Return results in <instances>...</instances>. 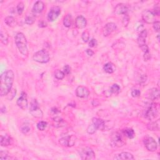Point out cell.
I'll list each match as a JSON object with an SVG mask.
<instances>
[{
	"label": "cell",
	"instance_id": "cell-1",
	"mask_svg": "<svg viewBox=\"0 0 160 160\" xmlns=\"http://www.w3.org/2000/svg\"><path fill=\"white\" fill-rule=\"evenodd\" d=\"M15 74L12 70H7L1 75L0 95L5 96L10 92L14 82Z\"/></svg>",
	"mask_w": 160,
	"mask_h": 160
},
{
	"label": "cell",
	"instance_id": "cell-2",
	"mask_svg": "<svg viewBox=\"0 0 160 160\" xmlns=\"http://www.w3.org/2000/svg\"><path fill=\"white\" fill-rule=\"evenodd\" d=\"M15 41L20 53L25 56H27L28 55V43L25 35L23 33H18L15 37Z\"/></svg>",
	"mask_w": 160,
	"mask_h": 160
},
{
	"label": "cell",
	"instance_id": "cell-3",
	"mask_svg": "<svg viewBox=\"0 0 160 160\" xmlns=\"http://www.w3.org/2000/svg\"><path fill=\"white\" fill-rule=\"evenodd\" d=\"M33 60L40 63H46L50 60V56L48 52L45 50L38 51L33 56Z\"/></svg>",
	"mask_w": 160,
	"mask_h": 160
},
{
	"label": "cell",
	"instance_id": "cell-4",
	"mask_svg": "<svg viewBox=\"0 0 160 160\" xmlns=\"http://www.w3.org/2000/svg\"><path fill=\"white\" fill-rule=\"evenodd\" d=\"M29 113L31 114L33 116L37 118H41L43 117V112L40 108L39 103L37 100H33L30 104V108H29Z\"/></svg>",
	"mask_w": 160,
	"mask_h": 160
},
{
	"label": "cell",
	"instance_id": "cell-5",
	"mask_svg": "<svg viewBox=\"0 0 160 160\" xmlns=\"http://www.w3.org/2000/svg\"><path fill=\"white\" fill-rule=\"evenodd\" d=\"M158 115V108L155 103H152L145 110V117L149 120L155 118Z\"/></svg>",
	"mask_w": 160,
	"mask_h": 160
},
{
	"label": "cell",
	"instance_id": "cell-6",
	"mask_svg": "<svg viewBox=\"0 0 160 160\" xmlns=\"http://www.w3.org/2000/svg\"><path fill=\"white\" fill-rule=\"evenodd\" d=\"M80 156L81 158L84 160H90L95 158V153L92 149L88 148V147L81 150Z\"/></svg>",
	"mask_w": 160,
	"mask_h": 160
},
{
	"label": "cell",
	"instance_id": "cell-7",
	"mask_svg": "<svg viewBox=\"0 0 160 160\" xmlns=\"http://www.w3.org/2000/svg\"><path fill=\"white\" fill-rule=\"evenodd\" d=\"M76 141V137L74 135L66 136L59 140L60 144L63 146L71 147L73 146Z\"/></svg>",
	"mask_w": 160,
	"mask_h": 160
},
{
	"label": "cell",
	"instance_id": "cell-8",
	"mask_svg": "<svg viewBox=\"0 0 160 160\" xmlns=\"http://www.w3.org/2000/svg\"><path fill=\"white\" fill-rule=\"evenodd\" d=\"M144 144L147 150L149 151L154 152L158 148L157 143L155 141L154 138L152 137H146L144 140Z\"/></svg>",
	"mask_w": 160,
	"mask_h": 160
},
{
	"label": "cell",
	"instance_id": "cell-9",
	"mask_svg": "<svg viewBox=\"0 0 160 160\" xmlns=\"http://www.w3.org/2000/svg\"><path fill=\"white\" fill-rule=\"evenodd\" d=\"M123 135L124 134L123 131L121 133L116 132L114 133V135L112 136V140L113 145L116 147H120L125 144L123 139Z\"/></svg>",
	"mask_w": 160,
	"mask_h": 160
},
{
	"label": "cell",
	"instance_id": "cell-10",
	"mask_svg": "<svg viewBox=\"0 0 160 160\" xmlns=\"http://www.w3.org/2000/svg\"><path fill=\"white\" fill-rule=\"evenodd\" d=\"M61 13V8L59 6H53L50 9L48 14V19L51 22L54 21Z\"/></svg>",
	"mask_w": 160,
	"mask_h": 160
},
{
	"label": "cell",
	"instance_id": "cell-11",
	"mask_svg": "<svg viewBox=\"0 0 160 160\" xmlns=\"http://www.w3.org/2000/svg\"><path fill=\"white\" fill-rule=\"evenodd\" d=\"M142 19L146 23H153L155 21V15L153 11L146 9V10H145L143 12Z\"/></svg>",
	"mask_w": 160,
	"mask_h": 160
},
{
	"label": "cell",
	"instance_id": "cell-12",
	"mask_svg": "<svg viewBox=\"0 0 160 160\" xmlns=\"http://www.w3.org/2000/svg\"><path fill=\"white\" fill-rule=\"evenodd\" d=\"M17 105L21 109L25 110L28 108V99H27V94L24 91L21 92L20 96L17 100Z\"/></svg>",
	"mask_w": 160,
	"mask_h": 160
},
{
	"label": "cell",
	"instance_id": "cell-13",
	"mask_svg": "<svg viewBox=\"0 0 160 160\" xmlns=\"http://www.w3.org/2000/svg\"><path fill=\"white\" fill-rule=\"evenodd\" d=\"M76 95L80 98H86L90 95V91L86 87L79 86L76 90Z\"/></svg>",
	"mask_w": 160,
	"mask_h": 160
},
{
	"label": "cell",
	"instance_id": "cell-14",
	"mask_svg": "<svg viewBox=\"0 0 160 160\" xmlns=\"http://www.w3.org/2000/svg\"><path fill=\"white\" fill-rule=\"evenodd\" d=\"M117 26L114 23H108L103 28V33L104 37H107L112 33L113 32L116 30Z\"/></svg>",
	"mask_w": 160,
	"mask_h": 160
},
{
	"label": "cell",
	"instance_id": "cell-15",
	"mask_svg": "<svg viewBox=\"0 0 160 160\" xmlns=\"http://www.w3.org/2000/svg\"><path fill=\"white\" fill-rule=\"evenodd\" d=\"M146 37H147V31L146 29H143V30L140 32L138 39H137V42H138V44L140 48L146 45Z\"/></svg>",
	"mask_w": 160,
	"mask_h": 160
},
{
	"label": "cell",
	"instance_id": "cell-16",
	"mask_svg": "<svg viewBox=\"0 0 160 160\" xmlns=\"http://www.w3.org/2000/svg\"><path fill=\"white\" fill-rule=\"evenodd\" d=\"M75 25H76V27L78 29L84 28L87 25L86 19L83 16H78L76 18Z\"/></svg>",
	"mask_w": 160,
	"mask_h": 160
},
{
	"label": "cell",
	"instance_id": "cell-17",
	"mask_svg": "<svg viewBox=\"0 0 160 160\" xmlns=\"http://www.w3.org/2000/svg\"><path fill=\"white\" fill-rule=\"evenodd\" d=\"M115 11L117 15H126L128 11V8L125 5L121 3V4H118L116 6Z\"/></svg>",
	"mask_w": 160,
	"mask_h": 160
},
{
	"label": "cell",
	"instance_id": "cell-18",
	"mask_svg": "<svg viewBox=\"0 0 160 160\" xmlns=\"http://www.w3.org/2000/svg\"><path fill=\"white\" fill-rule=\"evenodd\" d=\"M134 159H135V158H134L133 155L131 154V153L128 152L121 153L120 154L115 156V157H114V159H118V160H120V159L131 160Z\"/></svg>",
	"mask_w": 160,
	"mask_h": 160
},
{
	"label": "cell",
	"instance_id": "cell-19",
	"mask_svg": "<svg viewBox=\"0 0 160 160\" xmlns=\"http://www.w3.org/2000/svg\"><path fill=\"white\" fill-rule=\"evenodd\" d=\"M44 8V4L43 1H38L35 3L33 8V12L34 13H41Z\"/></svg>",
	"mask_w": 160,
	"mask_h": 160
},
{
	"label": "cell",
	"instance_id": "cell-20",
	"mask_svg": "<svg viewBox=\"0 0 160 160\" xmlns=\"http://www.w3.org/2000/svg\"><path fill=\"white\" fill-rule=\"evenodd\" d=\"M13 140L11 136L8 135L1 136V145L2 146H8L12 145Z\"/></svg>",
	"mask_w": 160,
	"mask_h": 160
},
{
	"label": "cell",
	"instance_id": "cell-21",
	"mask_svg": "<svg viewBox=\"0 0 160 160\" xmlns=\"http://www.w3.org/2000/svg\"><path fill=\"white\" fill-rule=\"evenodd\" d=\"M92 123L98 129H103L105 127V123L104 121L97 118H93L92 119Z\"/></svg>",
	"mask_w": 160,
	"mask_h": 160
},
{
	"label": "cell",
	"instance_id": "cell-22",
	"mask_svg": "<svg viewBox=\"0 0 160 160\" xmlns=\"http://www.w3.org/2000/svg\"><path fill=\"white\" fill-rule=\"evenodd\" d=\"M103 70L107 73L112 74L115 72L116 68L115 64L112 63H111V62H109V63H107L104 65Z\"/></svg>",
	"mask_w": 160,
	"mask_h": 160
},
{
	"label": "cell",
	"instance_id": "cell-23",
	"mask_svg": "<svg viewBox=\"0 0 160 160\" xmlns=\"http://www.w3.org/2000/svg\"><path fill=\"white\" fill-rule=\"evenodd\" d=\"M159 91L157 88H152V89L150 90L149 96V98L151 100H155L156 99H158L159 98Z\"/></svg>",
	"mask_w": 160,
	"mask_h": 160
},
{
	"label": "cell",
	"instance_id": "cell-24",
	"mask_svg": "<svg viewBox=\"0 0 160 160\" xmlns=\"http://www.w3.org/2000/svg\"><path fill=\"white\" fill-rule=\"evenodd\" d=\"M148 129L151 130V131H159V120L156 121L151 122L148 124L147 125Z\"/></svg>",
	"mask_w": 160,
	"mask_h": 160
},
{
	"label": "cell",
	"instance_id": "cell-25",
	"mask_svg": "<svg viewBox=\"0 0 160 160\" xmlns=\"http://www.w3.org/2000/svg\"><path fill=\"white\" fill-rule=\"evenodd\" d=\"M5 23L6 24V25H8V27H15V26L16 25V23H17L15 18L11 16H7V17L5 19Z\"/></svg>",
	"mask_w": 160,
	"mask_h": 160
},
{
	"label": "cell",
	"instance_id": "cell-26",
	"mask_svg": "<svg viewBox=\"0 0 160 160\" xmlns=\"http://www.w3.org/2000/svg\"><path fill=\"white\" fill-rule=\"evenodd\" d=\"M63 25L65 27L70 28L72 25V16L71 14H68L63 19Z\"/></svg>",
	"mask_w": 160,
	"mask_h": 160
},
{
	"label": "cell",
	"instance_id": "cell-27",
	"mask_svg": "<svg viewBox=\"0 0 160 160\" xmlns=\"http://www.w3.org/2000/svg\"><path fill=\"white\" fill-rule=\"evenodd\" d=\"M35 19H36V16H35V14L33 13V14L29 15L27 16V17H26L25 19V23L27 25H31L35 23Z\"/></svg>",
	"mask_w": 160,
	"mask_h": 160
},
{
	"label": "cell",
	"instance_id": "cell-28",
	"mask_svg": "<svg viewBox=\"0 0 160 160\" xmlns=\"http://www.w3.org/2000/svg\"><path fill=\"white\" fill-rule=\"evenodd\" d=\"M123 133L124 135L129 139H133L135 136V133L134 131V130L131 128H128L123 130Z\"/></svg>",
	"mask_w": 160,
	"mask_h": 160
},
{
	"label": "cell",
	"instance_id": "cell-29",
	"mask_svg": "<svg viewBox=\"0 0 160 160\" xmlns=\"http://www.w3.org/2000/svg\"><path fill=\"white\" fill-rule=\"evenodd\" d=\"M0 37H1V41L4 44H7L8 43V35L6 32H4L3 30L1 31V34H0Z\"/></svg>",
	"mask_w": 160,
	"mask_h": 160
},
{
	"label": "cell",
	"instance_id": "cell-30",
	"mask_svg": "<svg viewBox=\"0 0 160 160\" xmlns=\"http://www.w3.org/2000/svg\"><path fill=\"white\" fill-rule=\"evenodd\" d=\"M120 90H121V88L118 84H113L110 88V92L113 94H119V93L120 92Z\"/></svg>",
	"mask_w": 160,
	"mask_h": 160
},
{
	"label": "cell",
	"instance_id": "cell-31",
	"mask_svg": "<svg viewBox=\"0 0 160 160\" xmlns=\"http://www.w3.org/2000/svg\"><path fill=\"white\" fill-rule=\"evenodd\" d=\"M54 76L56 79L59 80H63V78L65 76V74L64 73L63 71H61L60 70H57L56 71L54 72Z\"/></svg>",
	"mask_w": 160,
	"mask_h": 160
},
{
	"label": "cell",
	"instance_id": "cell-32",
	"mask_svg": "<svg viewBox=\"0 0 160 160\" xmlns=\"http://www.w3.org/2000/svg\"><path fill=\"white\" fill-rule=\"evenodd\" d=\"M24 9H25L24 3L22 2H19L17 5V7H16V11L18 12V14L19 15H21L23 13Z\"/></svg>",
	"mask_w": 160,
	"mask_h": 160
},
{
	"label": "cell",
	"instance_id": "cell-33",
	"mask_svg": "<svg viewBox=\"0 0 160 160\" xmlns=\"http://www.w3.org/2000/svg\"><path fill=\"white\" fill-rule=\"evenodd\" d=\"M97 130H98V129L96 128V126L92 123L91 125H89V126L88 127L87 133L88 134H90V135H93V134H94L96 132Z\"/></svg>",
	"mask_w": 160,
	"mask_h": 160
},
{
	"label": "cell",
	"instance_id": "cell-34",
	"mask_svg": "<svg viewBox=\"0 0 160 160\" xmlns=\"http://www.w3.org/2000/svg\"><path fill=\"white\" fill-rule=\"evenodd\" d=\"M0 159H1V160L11 159H13V158L9 156L8 152L5 151H1V152H0Z\"/></svg>",
	"mask_w": 160,
	"mask_h": 160
},
{
	"label": "cell",
	"instance_id": "cell-35",
	"mask_svg": "<svg viewBox=\"0 0 160 160\" xmlns=\"http://www.w3.org/2000/svg\"><path fill=\"white\" fill-rule=\"evenodd\" d=\"M47 125L48 124L46 122L41 121H40L37 124V128L40 131H44L46 128Z\"/></svg>",
	"mask_w": 160,
	"mask_h": 160
},
{
	"label": "cell",
	"instance_id": "cell-36",
	"mask_svg": "<svg viewBox=\"0 0 160 160\" xmlns=\"http://www.w3.org/2000/svg\"><path fill=\"white\" fill-rule=\"evenodd\" d=\"M81 38H82L83 41L84 43H87V42L90 40V33L88 31H84L82 33V36H81Z\"/></svg>",
	"mask_w": 160,
	"mask_h": 160
},
{
	"label": "cell",
	"instance_id": "cell-37",
	"mask_svg": "<svg viewBox=\"0 0 160 160\" xmlns=\"http://www.w3.org/2000/svg\"><path fill=\"white\" fill-rule=\"evenodd\" d=\"M30 131V126L28 124H25L21 127V131L23 134H27Z\"/></svg>",
	"mask_w": 160,
	"mask_h": 160
},
{
	"label": "cell",
	"instance_id": "cell-38",
	"mask_svg": "<svg viewBox=\"0 0 160 160\" xmlns=\"http://www.w3.org/2000/svg\"><path fill=\"white\" fill-rule=\"evenodd\" d=\"M141 95V91L138 89H134L131 91V96L133 98H137L139 97Z\"/></svg>",
	"mask_w": 160,
	"mask_h": 160
},
{
	"label": "cell",
	"instance_id": "cell-39",
	"mask_svg": "<svg viewBox=\"0 0 160 160\" xmlns=\"http://www.w3.org/2000/svg\"><path fill=\"white\" fill-rule=\"evenodd\" d=\"M63 72L65 74L68 75L69 74H70L71 73V67L69 66V65H65L63 68Z\"/></svg>",
	"mask_w": 160,
	"mask_h": 160
},
{
	"label": "cell",
	"instance_id": "cell-40",
	"mask_svg": "<svg viewBox=\"0 0 160 160\" xmlns=\"http://www.w3.org/2000/svg\"><path fill=\"white\" fill-rule=\"evenodd\" d=\"M97 44H98V43H97V41L96 39H94V38L91 39L89 42V46L91 48L95 47Z\"/></svg>",
	"mask_w": 160,
	"mask_h": 160
},
{
	"label": "cell",
	"instance_id": "cell-41",
	"mask_svg": "<svg viewBox=\"0 0 160 160\" xmlns=\"http://www.w3.org/2000/svg\"><path fill=\"white\" fill-rule=\"evenodd\" d=\"M159 25L160 23L159 21H155L153 23V28H154L155 30L157 32H159Z\"/></svg>",
	"mask_w": 160,
	"mask_h": 160
},
{
	"label": "cell",
	"instance_id": "cell-42",
	"mask_svg": "<svg viewBox=\"0 0 160 160\" xmlns=\"http://www.w3.org/2000/svg\"><path fill=\"white\" fill-rule=\"evenodd\" d=\"M155 15H157L159 16V7L158 6L156 5L154 8V12H153Z\"/></svg>",
	"mask_w": 160,
	"mask_h": 160
},
{
	"label": "cell",
	"instance_id": "cell-43",
	"mask_svg": "<svg viewBox=\"0 0 160 160\" xmlns=\"http://www.w3.org/2000/svg\"><path fill=\"white\" fill-rule=\"evenodd\" d=\"M151 58V54H150L149 52L146 53H144V60L145 61H148Z\"/></svg>",
	"mask_w": 160,
	"mask_h": 160
},
{
	"label": "cell",
	"instance_id": "cell-44",
	"mask_svg": "<svg viewBox=\"0 0 160 160\" xmlns=\"http://www.w3.org/2000/svg\"><path fill=\"white\" fill-rule=\"evenodd\" d=\"M86 53L89 56H93L94 54V51L93 50H91V49H87L86 51Z\"/></svg>",
	"mask_w": 160,
	"mask_h": 160
},
{
	"label": "cell",
	"instance_id": "cell-45",
	"mask_svg": "<svg viewBox=\"0 0 160 160\" xmlns=\"http://www.w3.org/2000/svg\"><path fill=\"white\" fill-rule=\"evenodd\" d=\"M39 27L41 28H44L46 27V23L44 21H41L40 23H39Z\"/></svg>",
	"mask_w": 160,
	"mask_h": 160
},
{
	"label": "cell",
	"instance_id": "cell-46",
	"mask_svg": "<svg viewBox=\"0 0 160 160\" xmlns=\"http://www.w3.org/2000/svg\"><path fill=\"white\" fill-rule=\"evenodd\" d=\"M52 112H53L55 114H56L57 113H59L60 112V111H58V110L56 108H54L52 109Z\"/></svg>",
	"mask_w": 160,
	"mask_h": 160
}]
</instances>
